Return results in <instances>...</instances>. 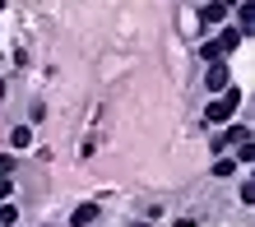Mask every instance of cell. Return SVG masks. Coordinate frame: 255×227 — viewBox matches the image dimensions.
Listing matches in <instances>:
<instances>
[{"label": "cell", "mask_w": 255, "mask_h": 227, "mask_svg": "<svg viewBox=\"0 0 255 227\" xmlns=\"http://www.w3.org/2000/svg\"><path fill=\"white\" fill-rule=\"evenodd\" d=\"M0 14H5V0H0Z\"/></svg>", "instance_id": "obj_18"}, {"label": "cell", "mask_w": 255, "mask_h": 227, "mask_svg": "<svg viewBox=\"0 0 255 227\" xmlns=\"http://www.w3.org/2000/svg\"><path fill=\"white\" fill-rule=\"evenodd\" d=\"M176 227H195V218H176Z\"/></svg>", "instance_id": "obj_14"}, {"label": "cell", "mask_w": 255, "mask_h": 227, "mask_svg": "<svg viewBox=\"0 0 255 227\" xmlns=\"http://www.w3.org/2000/svg\"><path fill=\"white\" fill-rule=\"evenodd\" d=\"M9 200V176H0V204Z\"/></svg>", "instance_id": "obj_13"}, {"label": "cell", "mask_w": 255, "mask_h": 227, "mask_svg": "<svg viewBox=\"0 0 255 227\" xmlns=\"http://www.w3.org/2000/svg\"><path fill=\"white\" fill-rule=\"evenodd\" d=\"M14 223H19V209H14V204H0V227H14Z\"/></svg>", "instance_id": "obj_10"}, {"label": "cell", "mask_w": 255, "mask_h": 227, "mask_svg": "<svg viewBox=\"0 0 255 227\" xmlns=\"http://www.w3.org/2000/svg\"><path fill=\"white\" fill-rule=\"evenodd\" d=\"M223 19H228V5H223V0H214V5L200 9V23H204V28H214V23H223Z\"/></svg>", "instance_id": "obj_4"}, {"label": "cell", "mask_w": 255, "mask_h": 227, "mask_svg": "<svg viewBox=\"0 0 255 227\" xmlns=\"http://www.w3.org/2000/svg\"><path fill=\"white\" fill-rule=\"evenodd\" d=\"M251 158H255V148H251V139H246V144H237V162H251Z\"/></svg>", "instance_id": "obj_12"}, {"label": "cell", "mask_w": 255, "mask_h": 227, "mask_svg": "<svg viewBox=\"0 0 255 227\" xmlns=\"http://www.w3.org/2000/svg\"><path fill=\"white\" fill-rule=\"evenodd\" d=\"M242 47V33H237V28H223V37H218V51L228 56V51H237Z\"/></svg>", "instance_id": "obj_7"}, {"label": "cell", "mask_w": 255, "mask_h": 227, "mask_svg": "<svg viewBox=\"0 0 255 227\" xmlns=\"http://www.w3.org/2000/svg\"><path fill=\"white\" fill-rule=\"evenodd\" d=\"M9 144H14V148H28V144H33V130H28V125H19V130L9 134Z\"/></svg>", "instance_id": "obj_8"}, {"label": "cell", "mask_w": 255, "mask_h": 227, "mask_svg": "<svg viewBox=\"0 0 255 227\" xmlns=\"http://www.w3.org/2000/svg\"><path fill=\"white\" fill-rule=\"evenodd\" d=\"M223 5H228V9H232V5H242V0H223Z\"/></svg>", "instance_id": "obj_15"}, {"label": "cell", "mask_w": 255, "mask_h": 227, "mask_svg": "<svg viewBox=\"0 0 255 227\" xmlns=\"http://www.w3.org/2000/svg\"><path fill=\"white\" fill-rule=\"evenodd\" d=\"M0 98H5V79H0Z\"/></svg>", "instance_id": "obj_16"}, {"label": "cell", "mask_w": 255, "mask_h": 227, "mask_svg": "<svg viewBox=\"0 0 255 227\" xmlns=\"http://www.w3.org/2000/svg\"><path fill=\"white\" fill-rule=\"evenodd\" d=\"M251 28H255V9H251V0H242V5H237V33H251Z\"/></svg>", "instance_id": "obj_5"}, {"label": "cell", "mask_w": 255, "mask_h": 227, "mask_svg": "<svg viewBox=\"0 0 255 227\" xmlns=\"http://www.w3.org/2000/svg\"><path fill=\"white\" fill-rule=\"evenodd\" d=\"M232 84V74H228V65L223 60H214V65L204 70V88H214V93H223V88Z\"/></svg>", "instance_id": "obj_2"}, {"label": "cell", "mask_w": 255, "mask_h": 227, "mask_svg": "<svg viewBox=\"0 0 255 227\" xmlns=\"http://www.w3.org/2000/svg\"><path fill=\"white\" fill-rule=\"evenodd\" d=\"M237 107H242V93H237V88H223V93L204 107V120H209V125H218V120H232Z\"/></svg>", "instance_id": "obj_1"}, {"label": "cell", "mask_w": 255, "mask_h": 227, "mask_svg": "<svg viewBox=\"0 0 255 227\" xmlns=\"http://www.w3.org/2000/svg\"><path fill=\"white\" fill-rule=\"evenodd\" d=\"M246 139H251V130L246 125H232V130H223L218 139H214V153H228L232 144H246Z\"/></svg>", "instance_id": "obj_3"}, {"label": "cell", "mask_w": 255, "mask_h": 227, "mask_svg": "<svg viewBox=\"0 0 255 227\" xmlns=\"http://www.w3.org/2000/svg\"><path fill=\"white\" fill-rule=\"evenodd\" d=\"M70 223H74V227H88V223H98V204H79V209L70 214Z\"/></svg>", "instance_id": "obj_6"}, {"label": "cell", "mask_w": 255, "mask_h": 227, "mask_svg": "<svg viewBox=\"0 0 255 227\" xmlns=\"http://www.w3.org/2000/svg\"><path fill=\"white\" fill-rule=\"evenodd\" d=\"M200 60H209V65H214V60H223V51H218V42H200Z\"/></svg>", "instance_id": "obj_9"}, {"label": "cell", "mask_w": 255, "mask_h": 227, "mask_svg": "<svg viewBox=\"0 0 255 227\" xmlns=\"http://www.w3.org/2000/svg\"><path fill=\"white\" fill-rule=\"evenodd\" d=\"M134 227H153V223H134Z\"/></svg>", "instance_id": "obj_17"}, {"label": "cell", "mask_w": 255, "mask_h": 227, "mask_svg": "<svg viewBox=\"0 0 255 227\" xmlns=\"http://www.w3.org/2000/svg\"><path fill=\"white\" fill-rule=\"evenodd\" d=\"M232 172H237L232 158H218V162H214V176H232Z\"/></svg>", "instance_id": "obj_11"}]
</instances>
